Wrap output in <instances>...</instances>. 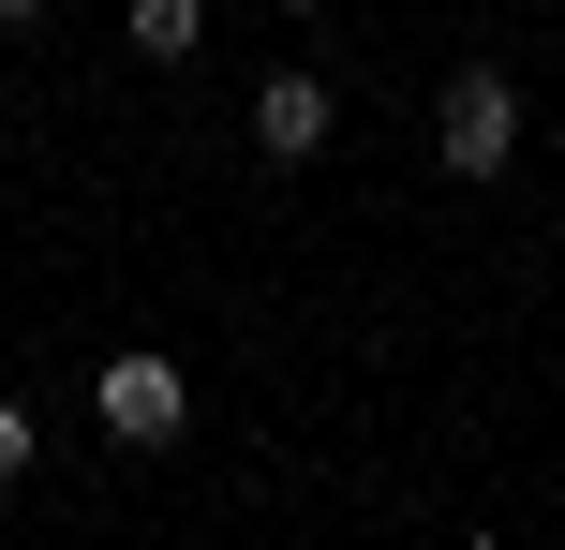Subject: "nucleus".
Returning a JSON list of instances; mask_svg holds the SVG:
<instances>
[{"mask_svg": "<svg viewBox=\"0 0 565 550\" xmlns=\"http://www.w3.org/2000/svg\"><path fill=\"white\" fill-rule=\"evenodd\" d=\"M431 164H447V179H477V194H491V179L521 164V89L491 75V60L431 89Z\"/></svg>", "mask_w": 565, "mask_h": 550, "instance_id": "obj_1", "label": "nucleus"}, {"mask_svg": "<svg viewBox=\"0 0 565 550\" xmlns=\"http://www.w3.org/2000/svg\"><path fill=\"white\" fill-rule=\"evenodd\" d=\"M89 417H105V446H179V417H194V387H179V357H105L89 373Z\"/></svg>", "mask_w": 565, "mask_h": 550, "instance_id": "obj_2", "label": "nucleus"}, {"mask_svg": "<svg viewBox=\"0 0 565 550\" xmlns=\"http://www.w3.org/2000/svg\"><path fill=\"white\" fill-rule=\"evenodd\" d=\"M328 75H298V60H282V75H254V149L268 164H312V149H328Z\"/></svg>", "mask_w": 565, "mask_h": 550, "instance_id": "obj_3", "label": "nucleus"}, {"mask_svg": "<svg viewBox=\"0 0 565 550\" xmlns=\"http://www.w3.org/2000/svg\"><path fill=\"white\" fill-rule=\"evenodd\" d=\"M119 30H135V60H194L209 45V0H135Z\"/></svg>", "mask_w": 565, "mask_h": 550, "instance_id": "obj_4", "label": "nucleus"}, {"mask_svg": "<svg viewBox=\"0 0 565 550\" xmlns=\"http://www.w3.org/2000/svg\"><path fill=\"white\" fill-rule=\"evenodd\" d=\"M30 446H45V432H30V402H0V492L30 476Z\"/></svg>", "mask_w": 565, "mask_h": 550, "instance_id": "obj_5", "label": "nucleus"}, {"mask_svg": "<svg viewBox=\"0 0 565 550\" xmlns=\"http://www.w3.org/2000/svg\"><path fill=\"white\" fill-rule=\"evenodd\" d=\"M30 15H45V0H0V30H30Z\"/></svg>", "mask_w": 565, "mask_h": 550, "instance_id": "obj_6", "label": "nucleus"}, {"mask_svg": "<svg viewBox=\"0 0 565 550\" xmlns=\"http://www.w3.org/2000/svg\"><path fill=\"white\" fill-rule=\"evenodd\" d=\"M282 15H328V0H282Z\"/></svg>", "mask_w": 565, "mask_h": 550, "instance_id": "obj_7", "label": "nucleus"}]
</instances>
